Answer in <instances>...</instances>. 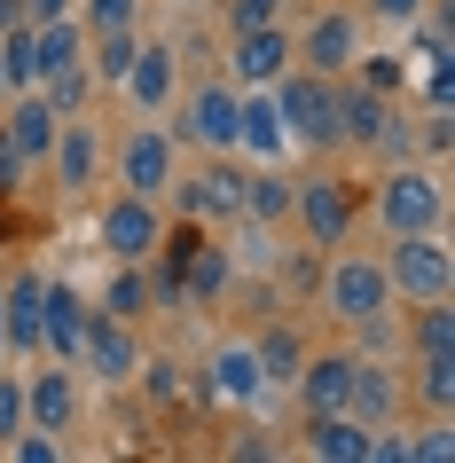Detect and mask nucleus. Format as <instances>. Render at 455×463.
Returning a JSON list of instances; mask_svg holds the SVG:
<instances>
[{"instance_id":"nucleus-1","label":"nucleus","mask_w":455,"mask_h":463,"mask_svg":"<svg viewBox=\"0 0 455 463\" xmlns=\"http://www.w3.org/2000/svg\"><path fill=\"white\" fill-rule=\"evenodd\" d=\"M377 220H384V236H440V220H448V189H440V173L401 157V165L377 181Z\"/></svg>"},{"instance_id":"nucleus-2","label":"nucleus","mask_w":455,"mask_h":463,"mask_svg":"<svg viewBox=\"0 0 455 463\" xmlns=\"http://www.w3.org/2000/svg\"><path fill=\"white\" fill-rule=\"evenodd\" d=\"M322 307H330V322H346V330L393 315L384 260H369V251H330V268H322Z\"/></svg>"},{"instance_id":"nucleus-3","label":"nucleus","mask_w":455,"mask_h":463,"mask_svg":"<svg viewBox=\"0 0 455 463\" xmlns=\"http://www.w3.org/2000/svg\"><path fill=\"white\" fill-rule=\"evenodd\" d=\"M275 110H283L290 142H314V149H337V79L307 71V63H290L275 79Z\"/></svg>"},{"instance_id":"nucleus-4","label":"nucleus","mask_w":455,"mask_h":463,"mask_svg":"<svg viewBox=\"0 0 455 463\" xmlns=\"http://www.w3.org/2000/svg\"><path fill=\"white\" fill-rule=\"evenodd\" d=\"M102 165H110V181H118L126 196H166V189H173V173H181V149H173L166 126H149V118H142L118 149H110V157H102Z\"/></svg>"},{"instance_id":"nucleus-5","label":"nucleus","mask_w":455,"mask_h":463,"mask_svg":"<svg viewBox=\"0 0 455 463\" xmlns=\"http://www.w3.org/2000/svg\"><path fill=\"white\" fill-rule=\"evenodd\" d=\"M166 196H181V213L196 228H228V220H243V165L236 157H204L196 173H173Z\"/></svg>"},{"instance_id":"nucleus-6","label":"nucleus","mask_w":455,"mask_h":463,"mask_svg":"<svg viewBox=\"0 0 455 463\" xmlns=\"http://www.w3.org/2000/svg\"><path fill=\"white\" fill-rule=\"evenodd\" d=\"M290 220L307 228L314 251H337L354 236V189L337 173H307V181H290Z\"/></svg>"},{"instance_id":"nucleus-7","label":"nucleus","mask_w":455,"mask_h":463,"mask_svg":"<svg viewBox=\"0 0 455 463\" xmlns=\"http://www.w3.org/2000/svg\"><path fill=\"white\" fill-rule=\"evenodd\" d=\"M384 283H393V298H448L455 291V251L440 236H393Z\"/></svg>"},{"instance_id":"nucleus-8","label":"nucleus","mask_w":455,"mask_h":463,"mask_svg":"<svg viewBox=\"0 0 455 463\" xmlns=\"http://www.w3.org/2000/svg\"><path fill=\"white\" fill-rule=\"evenodd\" d=\"M236 79H204L181 95V134H189L204 157H236Z\"/></svg>"},{"instance_id":"nucleus-9","label":"nucleus","mask_w":455,"mask_h":463,"mask_svg":"<svg viewBox=\"0 0 455 463\" xmlns=\"http://www.w3.org/2000/svg\"><path fill=\"white\" fill-rule=\"evenodd\" d=\"M354 55H361V16L354 8H322V16L290 40V63H307V71H322V79H346Z\"/></svg>"},{"instance_id":"nucleus-10","label":"nucleus","mask_w":455,"mask_h":463,"mask_svg":"<svg viewBox=\"0 0 455 463\" xmlns=\"http://www.w3.org/2000/svg\"><path fill=\"white\" fill-rule=\"evenodd\" d=\"M95 236H102V251L110 260H149V251L166 244V220H157V196H110L102 204V220H95Z\"/></svg>"},{"instance_id":"nucleus-11","label":"nucleus","mask_w":455,"mask_h":463,"mask_svg":"<svg viewBox=\"0 0 455 463\" xmlns=\"http://www.w3.org/2000/svg\"><path fill=\"white\" fill-rule=\"evenodd\" d=\"M71 362H87V377H95V385H126V377H134V362H142V338H134V322H118V315H87Z\"/></svg>"},{"instance_id":"nucleus-12","label":"nucleus","mask_w":455,"mask_h":463,"mask_svg":"<svg viewBox=\"0 0 455 463\" xmlns=\"http://www.w3.org/2000/svg\"><path fill=\"white\" fill-rule=\"evenodd\" d=\"M118 95L142 110V118H166L173 95H181V55L166 48V40H149V48H134V63H126L118 79Z\"/></svg>"},{"instance_id":"nucleus-13","label":"nucleus","mask_w":455,"mask_h":463,"mask_svg":"<svg viewBox=\"0 0 455 463\" xmlns=\"http://www.w3.org/2000/svg\"><path fill=\"white\" fill-rule=\"evenodd\" d=\"M196 392L204 401H228V409H251V401H267V377H260V354L243 338H220L213 362H204V377H196Z\"/></svg>"},{"instance_id":"nucleus-14","label":"nucleus","mask_w":455,"mask_h":463,"mask_svg":"<svg viewBox=\"0 0 455 463\" xmlns=\"http://www.w3.org/2000/svg\"><path fill=\"white\" fill-rule=\"evenodd\" d=\"M283 149H290V126H283V110H275V87H243L236 95V157L283 165Z\"/></svg>"},{"instance_id":"nucleus-15","label":"nucleus","mask_w":455,"mask_h":463,"mask_svg":"<svg viewBox=\"0 0 455 463\" xmlns=\"http://www.w3.org/2000/svg\"><path fill=\"white\" fill-rule=\"evenodd\" d=\"M102 157H110V149H102V134H95V110L55 126V149H48L55 189H95V181H102Z\"/></svg>"},{"instance_id":"nucleus-16","label":"nucleus","mask_w":455,"mask_h":463,"mask_svg":"<svg viewBox=\"0 0 455 463\" xmlns=\"http://www.w3.org/2000/svg\"><path fill=\"white\" fill-rule=\"evenodd\" d=\"M401 401H408L401 369H393V362H377V354H354V385H346V416H361V424L377 432V424H393V416H401Z\"/></svg>"},{"instance_id":"nucleus-17","label":"nucleus","mask_w":455,"mask_h":463,"mask_svg":"<svg viewBox=\"0 0 455 463\" xmlns=\"http://www.w3.org/2000/svg\"><path fill=\"white\" fill-rule=\"evenodd\" d=\"M283 71H290V32L283 24L236 32V48H228V79H236V87H275Z\"/></svg>"},{"instance_id":"nucleus-18","label":"nucleus","mask_w":455,"mask_h":463,"mask_svg":"<svg viewBox=\"0 0 455 463\" xmlns=\"http://www.w3.org/2000/svg\"><path fill=\"white\" fill-rule=\"evenodd\" d=\"M55 102L40 95V87H24V95L8 102V126H0V142L16 149V157H24V165H48V149H55Z\"/></svg>"},{"instance_id":"nucleus-19","label":"nucleus","mask_w":455,"mask_h":463,"mask_svg":"<svg viewBox=\"0 0 455 463\" xmlns=\"http://www.w3.org/2000/svg\"><path fill=\"white\" fill-rule=\"evenodd\" d=\"M157 251L181 268V298H196V307H220L228 275H236V268H228V244H196V236H189V244H157Z\"/></svg>"},{"instance_id":"nucleus-20","label":"nucleus","mask_w":455,"mask_h":463,"mask_svg":"<svg viewBox=\"0 0 455 463\" xmlns=\"http://www.w3.org/2000/svg\"><path fill=\"white\" fill-rule=\"evenodd\" d=\"M24 424H40V432H71L79 424V377L71 369H32L24 377Z\"/></svg>"},{"instance_id":"nucleus-21","label":"nucleus","mask_w":455,"mask_h":463,"mask_svg":"<svg viewBox=\"0 0 455 463\" xmlns=\"http://www.w3.org/2000/svg\"><path fill=\"white\" fill-rule=\"evenodd\" d=\"M346 385H354V354H346V345H337V354H307L299 377H290V392H299V409H307V416L346 409Z\"/></svg>"},{"instance_id":"nucleus-22","label":"nucleus","mask_w":455,"mask_h":463,"mask_svg":"<svg viewBox=\"0 0 455 463\" xmlns=\"http://www.w3.org/2000/svg\"><path fill=\"white\" fill-rule=\"evenodd\" d=\"M40 298H48L40 275L0 283V330H8V354H24V362H40Z\"/></svg>"},{"instance_id":"nucleus-23","label":"nucleus","mask_w":455,"mask_h":463,"mask_svg":"<svg viewBox=\"0 0 455 463\" xmlns=\"http://www.w3.org/2000/svg\"><path fill=\"white\" fill-rule=\"evenodd\" d=\"M299 448H307L314 463H361V456H369V424L346 416V409H322V416H307Z\"/></svg>"},{"instance_id":"nucleus-24","label":"nucleus","mask_w":455,"mask_h":463,"mask_svg":"<svg viewBox=\"0 0 455 463\" xmlns=\"http://www.w3.org/2000/svg\"><path fill=\"white\" fill-rule=\"evenodd\" d=\"M79 330H87V298H79L71 283H48V298H40V354L71 362V354H79Z\"/></svg>"},{"instance_id":"nucleus-25","label":"nucleus","mask_w":455,"mask_h":463,"mask_svg":"<svg viewBox=\"0 0 455 463\" xmlns=\"http://www.w3.org/2000/svg\"><path fill=\"white\" fill-rule=\"evenodd\" d=\"M243 220H260V228L290 220V173L283 165H243Z\"/></svg>"},{"instance_id":"nucleus-26","label":"nucleus","mask_w":455,"mask_h":463,"mask_svg":"<svg viewBox=\"0 0 455 463\" xmlns=\"http://www.w3.org/2000/svg\"><path fill=\"white\" fill-rule=\"evenodd\" d=\"M32 55H40V79L87 63V24H79V16H48V24H32Z\"/></svg>"},{"instance_id":"nucleus-27","label":"nucleus","mask_w":455,"mask_h":463,"mask_svg":"<svg viewBox=\"0 0 455 463\" xmlns=\"http://www.w3.org/2000/svg\"><path fill=\"white\" fill-rule=\"evenodd\" d=\"M251 354H260V377H267V392H283L290 377H299V362H307V338H299L290 322H275V330H260V338H251Z\"/></svg>"},{"instance_id":"nucleus-28","label":"nucleus","mask_w":455,"mask_h":463,"mask_svg":"<svg viewBox=\"0 0 455 463\" xmlns=\"http://www.w3.org/2000/svg\"><path fill=\"white\" fill-rule=\"evenodd\" d=\"M134 48H142V32H134V24L87 32V71H95V87H118V79H126V63H134Z\"/></svg>"},{"instance_id":"nucleus-29","label":"nucleus","mask_w":455,"mask_h":463,"mask_svg":"<svg viewBox=\"0 0 455 463\" xmlns=\"http://www.w3.org/2000/svg\"><path fill=\"white\" fill-rule=\"evenodd\" d=\"M40 95L55 102V118H87V110H95V71H87V63L48 71V79H40Z\"/></svg>"},{"instance_id":"nucleus-30","label":"nucleus","mask_w":455,"mask_h":463,"mask_svg":"<svg viewBox=\"0 0 455 463\" xmlns=\"http://www.w3.org/2000/svg\"><path fill=\"white\" fill-rule=\"evenodd\" d=\"M408 345H416V354H455V307H448V298H416Z\"/></svg>"},{"instance_id":"nucleus-31","label":"nucleus","mask_w":455,"mask_h":463,"mask_svg":"<svg viewBox=\"0 0 455 463\" xmlns=\"http://www.w3.org/2000/svg\"><path fill=\"white\" fill-rule=\"evenodd\" d=\"M102 315H118V322L149 315V275H142V260H118V275H110V291H102Z\"/></svg>"},{"instance_id":"nucleus-32","label":"nucleus","mask_w":455,"mask_h":463,"mask_svg":"<svg viewBox=\"0 0 455 463\" xmlns=\"http://www.w3.org/2000/svg\"><path fill=\"white\" fill-rule=\"evenodd\" d=\"M416 401H424L431 416L455 409V354H416Z\"/></svg>"},{"instance_id":"nucleus-33","label":"nucleus","mask_w":455,"mask_h":463,"mask_svg":"<svg viewBox=\"0 0 455 463\" xmlns=\"http://www.w3.org/2000/svg\"><path fill=\"white\" fill-rule=\"evenodd\" d=\"M346 79L377 87V95H401V87H408V55H354V71H346Z\"/></svg>"},{"instance_id":"nucleus-34","label":"nucleus","mask_w":455,"mask_h":463,"mask_svg":"<svg viewBox=\"0 0 455 463\" xmlns=\"http://www.w3.org/2000/svg\"><path fill=\"white\" fill-rule=\"evenodd\" d=\"M134 377H142L149 401H173V392H181V362H166V354H142V362H134Z\"/></svg>"},{"instance_id":"nucleus-35","label":"nucleus","mask_w":455,"mask_h":463,"mask_svg":"<svg viewBox=\"0 0 455 463\" xmlns=\"http://www.w3.org/2000/svg\"><path fill=\"white\" fill-rule=\"evenodd\" d=\"M16 432H24V377H8V369H0V448H8Z\"/></svg>"},{"instance_id":"nucleus-36","label":"nucleus","mask_w":455,"mask_h":463,"mask_svg":"<svg viewBox=\"0 0 455 463\" xmlns=\"http://www.w3.org/2000/svg\"><path fill=\"white\" fill-rule=\"evenodd\" d=\"M260 24H283V0H228V32H260Z\"/></svg>"},{"instance_id":"nucleus-37","label":"nucleus","mask_w":455,"mask_h":463,"mask_svg":"<svg viewBox=\"0 0 455 463\" xmlns=\"http://www.w3.org/2000/svg\"><path fill=\"white\" fill-rule=\"evenodd\" d=\"M448 432H455L448 416H431V432H424V439H408V463H448V456H455V439H448Z\"/></svg>"},{"instance_id":"nucleus-38","label":"nucleus","mask_w":455,"mask_h":463,"mask_svg":"<svg viewBox=\"0 0 455 463\" xmlns=\"http://www.w3.org/2000/svg\"><path fill=\"white\" fill-rule=\"evenodd\" d=\"M134 16H142V0H87L79 24H87V32H110V24H134Z\"/></svg>"},{"instance_id":"nucleus-39","label":"nucleus","mask_w":455,"mask_h":463,"mask_svg":"<svg viewBox=\"0 0 455 463\" xmlns=\"http://www.w3.org/2000/svg\"><path fill=\"white\" fill-rule=\"evenodd\" d=\"M361 8H369L377 24H393V32H401V24H416V16H424L431 0H361Z\"/></svg>"},{"instance_id":"nucleus-40","label":"nucleus","mask_w":455,"mask_h":463,"mask_svg":"<svg viewBox=\"0 0 455 463\" xmlns=\"http://www.w3.org/2000/svg\"><path fill=\"white\" fill-rule=\"evenodd\" d=\"M228 456H243V463H260V456H275V439H260V432H236V439H228Z\"/></svg>"},{"instance_id":"nucleus-41","label":"nucleus","mask_w":455,"mask_h":463,"mask_svg":"<svg viewBox=\"0 0 455 463\" xmlns=\"http://www.w3.org/2000/svg\"><path fill=\"white\" fill-rule=\"evenodd\" d=\"M48 16H71V0H24V24H48Z\"/></svg>"},{"instance_id":"nucleus-42","label":"nucleus","mask_w":455,"mask_h":463,"mask_svg":"<svg viewBox=\"0 0 455 463\" xmlns=\"http://www.w3.org/2000/svg\"><path fill=\"white\" fill-rule=\"evenodd\" d=\"M8 24H24V0H0V32Z\"/></svg>"},{"instance_id":"nucleus-43","label":"nucleus","mask_w":455,"mask_h":463,"mask_svg":"<svg viewBox=\"0 0 455 463\" xmlns=\"http://www.w3.org/2000/svg\"><path fill=\"white\" fill-rule=\"evenodd\" d=\"M0 369H8V330H0Z\"/></svg>"}]
</instances>
